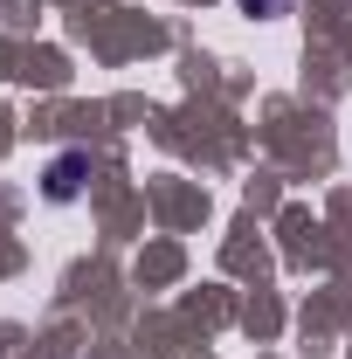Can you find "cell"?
I'll use <instances>...</instances> for the list:
<instances>
[{
	"label": "cell",
	"instance_id": "7a4b0ae2",
	"mask_svg": "<svg viewBox=\"0 0 352 359\" xmlns=\"http://www.w3.org/2000/svg\"><path fill=\"white\" fill-rule=\"evenodd\" d=\"M249 14H263V21H276V14H290V0H242Z\"/></svg>",
	"mask_w": 352,
	"mask_h": 359
},
{
	"label": "cell",
	"instance_id": "6da1fadb",
	"mask_svg": "<svg viewBox=\"0 0 352 359\" xmlns=\"http://www.w3.org/2000/svg\"><path fill=\"white\" fill-rule=\"evenodd\" d=\"M83 180H90V152H55L48 173H42V194H48V201H76Z\"/></svg>",
	"mask_w": 352,
	"mask_h": 359
}]
</instances>
